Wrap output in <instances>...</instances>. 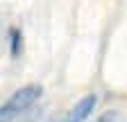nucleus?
<instances>
[{
  "instance_id": "f257e3e1",
  "label": "nucleus",
  "mask_w": 127,
  "mask_h": 122,
  "mask_svg": "<svg viewBox=\"0 0 127 122\" xmlns=\"http://www.w3.org/2000/svg\"><path fill=\"white\" fill-rule=\"evenodd\" d=\"M41 93H43V88L39 84H27V86L18 88L5 104H0V122H5V120H9L14 115H21V113L30 111L32 106H34V102H39Z\"/></svg>"
},
{
  "instance_id": "39448f33",
  "label": "nucleus",
  "mask_w": 127,
  "mask_h": 122,
  "mask_svg": "<svg viewBox=\"0 0 127 122\" xmlns=\"http://www.w3.org/2000/svg\"><path fill=\"white\" fill-rule=\"evenodd\" d=\"M118 120H120V113L118 111H104L95 122H118Z\"/></svg>"
},
{
  "instance_id": "423d86ee",
  "label": "nucleus",
  "mask_w": 127,
  "mask_h": 122,
  "mask_svg": "<svg viewBox=\"0 0 127 122\" xmlns=\"http://www.w3.org/2000/svg\"><path fill=\"white\" fill-rule=\"evenodd\" d=\"M48 122H66V120H59V118H50Z\"/></svg>"
},
{
  "instance_id": "f03ea898",
  "label": "nucleus",
  "mask_w": 127,
  "mask_h": 122,
  "mask_svg": "<svg viewBox=\"0 0 127 122\" xmlns=\"http://www.w3.org/2000/svg\"><path fill=\"white\" fill-rule=\"evenodd\" d=\"M95 104H98V97L95 95H84L66 115V122H84L93 111H95Z\"/></svg>"
},
{
  "instance_id": "20e7f679",
  "label": "nucleus",
  "mask_w": 127,
  "mask_h": 122,
  "mask_svg": "<svg viewBox=\"0 0 127 122\" xmlns=\"http://www.w3.org/2000/svg\"><path fill=\"white\" fill-rule=\"evenodd\" d=\"M36 118H39V111H25V113H21V115H14V118H9V120H5V122H36Z\"/></svg>"
},
{
  "instance_id": "7ed1b4c3",
  "label": "nucleus",
  "mask_w": 127,
  "mask_h": 122,
  "mask_svg": "<svg viewBox=\"0 0 127 122\" xmlns=\"http://www.w3.org/2000/svg\"><path fill=\"white\" fill-rule=\"evenodd\" d=\"M7 36H9V52H11V57H21V52H23V34H21V29L18 27H9Z\"/></svg>"
}]
</instances>
